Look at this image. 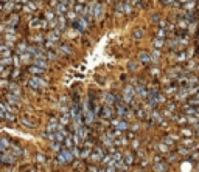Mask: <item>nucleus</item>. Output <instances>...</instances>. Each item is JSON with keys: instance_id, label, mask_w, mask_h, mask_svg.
I'll use <instances>...</instances> for the list:
<instances>
[{"instance_id": "1", "label": "nucleus", "mask_w": 199, "mask_h": 172, "mask_svg": "<svg viewBox=\"0 0 199 172\" xmlns=\"http://www.w3.org/2000/svg\"><path fill=\"white\" fill-rule=\"evenodd\" d=\"M28 85L31 87V88H45L48 84H47V81H44V79H41V76H36V78H33V79H30V82H28Z\"/></svg>"}, {"instance_id": "2", "label": "nucleus", "mask_w": 199, "mask_h": 172, "mask_svg": "<svg viewBox=\"0 0 199 172\" xmlns=\"http://www.w3.org/2000/svg\"><path fill=\"white\" fill-rule=\"evenodd\" d=\"M112 126H114L118 132H121V130H126V129H128V122L124 121V119H114V121H112Z\"/></svg>"}, {"instance_id": "3", "label": "nucleus", "mask_w": 199, "mask_h": 172, "mask_svg": "<svg viewBox=\"0 0 199 172\" xmlns=\"http://www.w3.org/2000/svg\"><path fill=\"white\" fill-rule=\"evenodd\" d=\"M16 158L17 157H14L13 154H2V155H0V161H2L3 164H14Z\"/></svg>"}, {"instance_id": "4", "label": "nucleus", "mask_w": 199, "mask_h": 172, "mask_svg": "<svg viewBox=\"0 0 199 172\" xmlns=\"http://www.w3.org/2000/svg\"><path fill=\"white\" fill-rule=\"evenodd\" d=\"M154 170L156 172H166L168 170V164L163 160H159V161L154 163Z\"/></svg>"}, {"instance_id": "5", "label": "nucleus", "mask_w": 199, "mask_h": 172, "mask_svg": "<svg viewBox=\"0 0 199 172\" xmlns=\"http://www.w3.org/2000/svg\"><path fill=\"white\" fill-rule=\"evenodd\" d=\"M65 13H68L67 2H59V3L56 5V14H58V16H62V14H65Z\"/></svg>"}, {"instance_id": "6", "label": "nucleus", "mask_w": 199, "mask_h": 172, "mask_svg": "<svg viewBox=\"0 0 199 172\" xmlns=\"http://www.w3.org/2000/svg\"><path fill=\"white\" fill-rule=\"evenodd\" d=\"M103 158V151L99 149V147H96V149L93 151V154L90 155V161H93V163H96V161H99Z\"/></svg>"}, {"instance_id": "7", "label": "nucleus", "mask_w": 199, "mask_h": 172, "mask_svg": "<svg viewBox=\"0 0 199 172\" xmlns=\"http://www.w3.org/2000/svg\"><path fill=\"white\" fill-rule=\"evenodd\" d=\"M72 157H73L72 152L62 151V154L59 155V161H61V163H70V161H72Z\"/></svg>"}, {"instance_id": "8", "label": "nucleus", "mask_w": 199, "mask_h": 172, "mask_svg": "<svg viewBox=\"0 0 199 172\" xmlns=\"http://www.w3.org/2000/svg\"><path fill=\"white\" fill-rule=\"evenodd\" d=\"M28 45L25 43V42H20V43H17V47H16V53L17 54H23V53H28Z\"/></svg>"}, {"instance_id": "9", "label": "nucleus", "mask_w": 199, "mask_h": 172, "mask_svg": "<svg viewBox=\"0 0 199 172\" xmlns=\"http://www.w3.org/2000/svg\"><path fill=\"white\" fill-rule=\"evenodd\" d=\"M28 71L31 73V75H34V76H42L45 70H44V68H41V67L33 65V67H30V68H28Z\"/></svg>"}, {"instance_id": "10", "label": "nucleus", "mask_w": 199, "mask_h": 172, "mask_svg": "<svg viewBox=\"0 0 199 172\" xmlns=\"http://www.w3.org/2000/svg\"><path fill=\"white\" fill-rule=\"evenodd\" d=\"M103 11H104L103 5H95V8H93V16H95V19L103 17Z\"/></svg>"}, {"instance_id": "11", "label": "nucleus", "mask_w": 199, "mask_h": 172, "mask_svg": "<svg viewBox=\"0 0 199 172\" xmlns=\"http://www.w3.org/2000/svg\"><path fill=\"white\" fill-rule=\"evenodd\" d=\"M139 59H140L142 64H149V62H153V58H151V54H149V53H142V54L139 56Z\"/></svg>"}, {"instance_id": "12", "label": "nucleus", "mask_w": 199, "mask_h": 172, "mask_svg": "<svg viewBox=\"0 0 199 172\" xmlns=\"http://www.w3.org/2000/svg\"><path fill=\"white\" fill-rule=\"evenodd\" d=\"M75 25H76V28H78L80 31H86V30H87V27H86L87 22H86V19H83V17H81L76 23H75Z\"/></svg>"}, {"instance_id": "13", "label": "nucleus", "mask_w": 199, "mask_h": 172, "mask_svg": "<svg viewBox=\"0 0 199 172\" xmlns=\"http://www.w3.org/2000/svg\"><path fill=\"white\" fill-rule=\"evenodd\" d=\"M59 53H61V54H65V56H72L73 51H72V48H70L68 45H62V47L59 48Z\"/></svg>"}, {"instance_id": "14", "label": "nucleus", "mask_w": 199, "mask_h": 172, "mask_svg": "<svg viewBox=\"0 0 199 172\" xmlns=\"http://www.w3.org/2000/svg\"><path fill=\"white\" fill-rule=\"evenodd\" d=\"M42 25H45V22L41 19H33L31 20V28H41Z\"/></svg>"}, {"instance_id": "15", "label": "nucleus", "mask_w": 199, "mask_h": 172, "mask_svg": "<svg viewBox=\"0 0 199 172\" xmlns=\"http://www.w3.org/2000/svg\"><path fill=\"white\" fill-rule=\"evenodd\" d=\"M19 20H20V19H19V16H17V14H14V16H11V17H10V20H8V25L16 27L17 23H19Z\"/></svg>"}, {"instance_id": "16", "label": "nucleus", "mask_w": 199, "mask_h": 172, "mask_svg": "<svg viewBox=\"0 0 199 172\" xmlns=\"http://www.w3.org/2000/svg\"><path fill=\"white\" fill-rule=\"evenodd\" d=\"M117 110H118L117 113H118L120 116H124V115L128 113V107H126V106H123V104H120V106L117 107Z\"/></svg>"}, {"instance_id": "17", "label": "nucleus", "mask_w": 199, "mask_h": 172, "mask_svg": "<svg viewBox=\"0 0 199 172\" xmlns=\"http://www.w3.org/2000/svg\"><path fill=\"white\" fill-rule=\"evenodd\" d=\"M34 65H36V67H41V68H44V70L47 68V62H45V59H44V58L36 59V61H34Z\"/></svg>"}, {"instance_id": "18", "label": "nucleus", "mask_w": 199, "mask_h": 172, "mask_svg": "<svg viewBox=\"0 0 199 172\" xmlns=\"http://www.w3.org/2000/svg\"><path fill=\"white\" fill-rule=\"evenodd\" d=\"M8 101H10L11 104H19V96H17V95L10 93V95H8Z\"/></svg>"}, {"instance_id": "19", "label": "nucleus", "mask_w": 199, "mask_h": 172, "mask_svg": "<svg viewBox=\"0 0 199 172\" xmlns=\"http://www.w3.org/2000/svg\"><path fill=\"white\" fill-rule=\"evenodd\" d=\"M22 122H23V126H25V127H28V129H33V127H34V122H33V121H28V119H25V118H23Z\"/></svg>"}, {"instance_id": "20", "label": "nucleus", "mask_w": 199, "mask_h": 172, "mask_svg": "<svg viewBox=\"0 0 199 172\" xmlns=\"http://www.w3.org/2000/svg\"><path fill=\"white\" fill-rule=\"evenodd\" d=\"M10 88H11V92H14L17 96L20 95V88H19V85H17V84H10Z\"/></svg>"}, {"instance_id": "21", "label": "nucleus", "mask_w": 199, "mask_h": 172, "mask_svg": "<svg viewBox=\"0 0 199 172\" xmlns=\"http://www.w3.org/2000/svg\"><path fill=\"white\" fill-rule=\"evenodd\" d=\"M112 115H114V110H112L111 107H106V109H104V113H103V116H104V118H111Z\"/></svg>"}, {"instance_id": "22", "label": "nucleus", "mask_w": 199, "mask_h": 172, "mask_svg": "<svg viewBox=\"0 0 199 172\" xmlns=\"http://www.w3.org/2000/svg\"><path fill=\"white\" fill-rule=\"evenodd\" d=\"M124 161H126V164H132L134 163V157L131 154H126V155H124Z\"/></svg>"}, {"instance_id": "23", "label": "nucleus", "mask_w": 199, "mask_h": 172, "mask_svg": "<svg viewBox=\"0 0 199 172\" xmlns=\"http://www.w3.org/2000/svg\"><path fill=\"white\" fill-rule=\"evenodd\" d=\"M25 9H27V11H34L36 9V5L31 2V0H30V2L27 3V6H25Z\"/></svg>"}, {"instance_id": "24", "label": "nucleus", "mask_w": 199, "mask_h": 172, "mask_svg": "<svg viewBox=\"0 0 199 172\" xmlns=\"http://www.w3.org/2000/svg\"><path fill=\"white\" fill-rule=\"evenodd\" d=\"M45 17H47L48 20H52V22H55V14H53L52 11H47V13H45Z\"/></svg>"}, {"instance_id": "25", "label": "nucleus", "mask_w": 199, "mask_h": 172, "mask_svg": "<svg viewBox=\"0 0 199 172\" xmlns=\"http://www.w3.org/2000/svg\"><path fill=\"white\" fill-rule=\"evenodd\" d=\"M5 113H6V109H5V106L3 104H0V116H5Z\"/></svg>"}, {"instance_id": "26", "label": "nucleus", "mask_w": 199, "mask_h": 172, "mask_svg": "<svg viewBox=\"0 0 199 172\" xmlns=\"http://www.w3.org/2000/svg\"><path fill=\"white\" fill-rule=\"evenodd\" d=\"M134 36H137V37L140 39V37L143 36V30H140V28H139V30H135V31H134Z\"/></svg>"}, {"instance_id": "27", "label": "nucleus", "mask_w": 199, "mask_h": 172, "mask_svg": "<svg viewBox=\"0 0 199 172\" xmlns=\"http://www.w3.org/2000/svg\"><path fill=\"white\" fill-rule=\"evenodd\" d=\"M48 130H56V122H55V121H52V122L48 124Z\"/></svg>"}, {"instance_id": "28", "label": "nucleus", "mask_w": 199, "mask_h": 172, "mask_svg": "<svg viewBox=\"0 0 199 172\" xmlns=\"http://www.w3.org/2000/svg\"><path fill=\"white\" fill-rule=\"evenodd\" d=\"M36 160H39V163H44V161H45V157H44V155H41V154H39V155H37V157H36Z\"/></svg>"}, {"instance_id": "29", "label": "nucleus", "mask_w": 199, "mask_h": 172, "mask_svg": "<svg viewBox=\"0 0 199 172\" xmlns=\"http://www.w3.org/2000/svg\"><path fill=\"white\" fill-rule=\"evenodd\" d=\"M52 147H53V151H56V152H58V151H59V143H55Z\"/></svg>"}, {"instance_id": "30", "label": "nucleus", "mask_w": 199, "mask_h": 172, "mask_svg": "<svg viewBox=\"0 0 199 172\" xmlns=\"http://www.w3.org/2000/svg\"><path fill=\"white\" fill-rule=\"evenodd\" d=\"M0 85H2V88H5V87L8 85V82H6V81H0Z\"/></svg>"}, {"instance_id": "31", "label": "nucleus", "mask_w": 199, "mask_h": 172, "mask_svg": "<svg viewBox=\"0 0 199 172\" xmlns=\"http://www.w3.org/2000/svg\"><path fill=\"white\" fill-rule=\"evenodd\" d=\"M6 2H10V0H0V3H6Z\"/></svg>"}, {"instance_id": "32", "label": "nucleus", "mask_w": 199, "mask_h": 172, "mask_svg": "<svg viewBox=\"0 0 199 172\" xmlns=\"http://www.w3.org/2000/svg\"><path fill=\"white\" fill-rule=\"evenodd\" d=\"M139 172H145V170H139Z\"/></svg>"}, {"instance_id": "33", "label": "nucleus", "mask_w": 199, "mask_h": 172, "mask_svg": "<svg viewBox=\"0 0 199 172\" xmlns=\"http://www.w3.org/2000/svg\"><path fill=\"white\" fill-rule=\"evenodd\" d=\"M0 39H2V36H0Z\"/></svg>"}]
</instances>
